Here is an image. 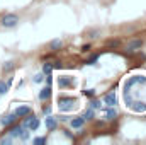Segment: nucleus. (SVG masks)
<instances>
[{
	"label": "nucleus",
	"instance_id": "1",
	"mask_svg": "<svg viewBox=\"0 0 146 145\" xmlns=\"http://www.w3.org/2000/svg\"><path fill=\"white\" fill-rule=\"evenodd\" d=\"M9 135H10L12 138H15V137H21L22 140H26V138L29 137V133L26 132V128H24L22 125H15V126H12V128L9 130Z\"/></svg>",
	"mask_w": 146,
	"mask_h": 145
},
{
	"label": "nucleus",
	"instance_id": "2",
	"mask_svg": "<svg viewBox=\"0 0 146 145\" xmlns=\"http://www.w3.org/2000/svg\"><path fill=\"white\" fill-rule=\"evenodd\" d=\"M22 126L24 128H27V130H31V132H34L39 128V119H37L34 114H27V118H24V123H22Z\"/></svg>",
	"mask_w": 146,
	"mask_h": 145
},
{
	"label": "nucleus",
	"instance_id": "3",
	"mask_svg": "<svg viewBox=\"0 0 146 145\" xmlns=\"http://www.w3.org/2000/svg\"><path fill=\"white\" fill-rule=\"evenodd\" d=\"M17 22H19V17H17L15 14H5V15L0 19V24H2L3 28H14Z\"/></svg>",
	"mask_w": 146,
	"mask_h": 145
},
{
	"label": "nucleus",
	"instance_id": "4",
	"mask_svg": "<svg viewBox=\"0 0 146 145\" xmlns=\"http://www.w3.org/2000/svg\"><path fill=\"white\" fill-rule=\"evenodd\" d=\"M75 99L73 97H60V101H58V108L60 111H72L73 106H75Z\"/></svg>",
	"mask_w": 146,
	"mask_h": 145
},
{
	"label": "nucleus",
	"instance_id": "5",
	"mask_svg": "<svg viewBox=\"0 0 146 145\" xmlns=\"http://www.w3.org/2000/svg\"><path fill=\"white\" fill-rule=\"evenodd\" d=\"M145 82H146V77H143V75H134V77H131V79L126 82L124 89H126V92H129L133 85H136V84H145Z\"/></svg>",
	"mask_w": 146,
	"mask_h": 145
},
{
	"label": "nucleus",
	"instance_id": "6",
	"mask_svg": "<svg viewBox=\"0 0 146 145\" xmlns=\"http://www.w3.org/2000/svg\"><path fill=\"white\" fill-rule=\"evenodd\" d=\"M104 104H107V106H115V104H117V97H115L114 91H112V92H107V94L104 96Z\"/></svg>",
	"mask_w": 146,
	"mask_h": 145
},
{
	"label": "nucleus",
	"instance_id": "7",
	"mask_svg": "<svg viewBox=\"0 0 146 145\" xmlns=\"http://www.w3.org/2000/svg\"><path fill=\"white\" fill-rule=\"evenodd\" d=\"M15 119H17V116H15V113H12V114H7V116H3V118L0 119V123H2L3 126H10L12 123H15Z\"/></svg>",
	"mask_w": 146,
	"mask_h": 145
},
{
	"label": "nucleus",
	"instance_id": "8",
	"mask_svg": "<svg viewBox=\"0 0 146 145\" xmlns=\"http://www.w3.org/2000/svg\"><path fill=\"white\" fill-rule=\"evenodd\" d=\"M129 106H131L133 111H136V113H145L146 111V103H141V101H136V103L133 101Z\"/></svg>",
	"mask_w": 146,
	"mask_h": 145
},
{
	"label": "nucleus",
	"instance_id": "9",
	"mask_svg": "<svg viewBox=\"0 0 146 145\" xmlns=\"http://www.w3.org/2000/svg\"><path fill=\"white\" fill-rule=\"evenodd\" d=\"M141 46H143V39H133L127 43V51H136Z\"/></svg>",
	"mask_w": 146,
	"mask_h": 145
},
{
	"label": "nucleus",
	"instance_id": "10",
	"mask_svg": "<svg viewBox=\"0 0 146 145\" xmlns=\"http://www.w3.org/2000/svg\"><path fill=\"white\" fill-rule=\"evenodd\" d=\"M31 113V106H19L15 109V116L17 118H22V116H27Z\"/></svg>",
	"mask_w": 146,
	"mask_h": 145
},
{
	"label": "nucleus",
	"instance_id": "11",
	"mask_svg": "<svg viewBox=\"0 0 146 145\" xmlns=\"http://www.w3.org/2000/svg\"><path fill=\"white\" fill-rule=\"evenodd\" d=\"M56 126H58V123H56V118H53V116H48V118H46V128H48L49 132H54V130H56Z\"/></svg>",
	"mask_w": 146,
	"mask_h": 145
},
{
	"label": "nucleus",
	"instance_id": "12",
	"mask_svg": "<svg viewBox=\"0 0 146 145\" xmlns=\"http://www.w3.org/2000/svg\"><path fill=\"white\" fill-rule=\"evenodd\" d=\"M72 84H73L72 77H60V79H58V85H60V87H68V85H72Z\"/></svg>",
	"mask_w": 146,
	"mask_h": 145
},
{
	"label": "nucleus",
	"instance_id": "13",
	"mask_svg": "<svg viewBox=\"0 0 146 145\" xmlns=\"http://www.w3.org/2000/svg\"><path fill=\"white\" fill-rule=\"evenodd\" d=\"M83 123H85V119H83L82 116H78V118H73L72 121H70L72 128H82V126H83Z\"/></svg>",
	"mask_w": 146,
	"mask_h": 145
},
{
	"label": "nucleus",
	"instance_id": "14",
	"mask_svg": "<svg viewBox=\"0 0 146 145\" xmlns=\"http://www.w3.org/2000/svg\"><path fill=\"white\" fill-rule=\"evenodd\" d=\"M106 116H107L109 121H114V119L117 118V111H115V108H114V106H109L107 113H106Z\"/></svg>",
	"mask_w": 146,
	"mask_h": 145
},
{
	"label": "nucleus",
	"instance_id": "15",
	"mask_svg": "<svg viewBox=\"0 0 146 145\" xmlns=\"http://www.w3.org/2000/svg\"><path fill=\"white\" fill-rule=\"evenodd\" d=\"M49 96H51V87H49V85H48V87H44V89L39 92V99H42V101H44V99H48Z\"/></svg>",
	"mask_w": 146,
	"mask_h": 145
},
{
	"label": "nucleus",
	"instance_id": "16",
	"mask_svg": "<svg viewBox=\"0 0 146 145\" xmlns=\"http://www.w3.org/2000/svg\"><path fill=\"white\" fill-rule=\"evenodd\" d=\"M49 46H51V50H53V51H58V50L63 46V43H61V39H53Z\"/></svg>",
	"mask_w": 146,
	"mask_h": 145
},
{
	"label": "nucleus",
	"instance_id": "17",
	"mask_svg": "<svg viewBox=\"0 0 146 145\" xmlns=\"http://www.w3.org/2000/svg\"><path fill=\"white\" fill-rule=\"evenodd\" d=\"M10 82H12V80H9V82H3V80H0V94H5V92L9 91V85H10Z\"/></svg>",
	"mask_w": 146,
	"mask_h": 145
},
{
	"label": "nucleus",
	"instance_id": "18",
	"mask_svg": "<svg viewBox=\"0 0 146 145\" xmlns=\"http://www.w3.org/2000/svg\"><path fill=\"white\" fill-rule=\"evenodd\" d=\"M94 114H95V113H94V109L90 108V109H87V111L83 113V116H82V118H83L85 121H88V119H94Z\"/></svg>",
	"mask_w": 146,
	"mask_h": 145
},
{
	"label": "nucleus",
	"instance_id": "19",
	"mask_svg": "<svg viewBox=\"0 0 146 145\" xmlns=\"http://www.w3.org/2000/svg\"><path fill=\"white\" fill-rule=\"evenodd\" d=\"M53 68H54V67H53L51 63H44V65H42V73H44V75H49V73L53 72Z\"/></svg>",
	"mask_w": 146,
	"mask_h": 145
},
{
	"label": "nucleus",
	"instance_id": "20",
	"mask_svg": "<svg viewBox=\"0 0 146 145\" xmlns=\"http://www.w3.org/2000/svg\"><path fill=\"white\" fill-rule=\"evenodd\" d=\"M14 62H7L5 65H3V72H10V70H14Z\"/></svg>",
	"mask_w": 146,
	"mask_h": 145
},
{
	"label": "nucleus",
	"instance_id": "21",
	"mask_svg": "<svg viewBox=\"0 0 146 145\" xmlns=\"http://www.w3.org/2000/svg\"><path fill=\"white\" fill-rule=\"evenodd\" d=\"M90 108L92 109H100L102 104H100V101H95V99H94V101H90Z\"/></svg>",
	"mask_w": 146,
	"mask_h": 145
},
{
	"label": "nucleus",
	"instance_id": "22",
	"mask_svg": "<svg viewBox=\"0 0 146 145\" xmlns=\"http://www.w3.org/2000/svg\"><path fill=\"white\" fill-rule=\"evenodd\" d=\"M97 58H99V55H92V56H90V58H88L85 63H87V65H94V63L97 62Z\"/></svg>",
	"mask_w": 146,
	"mask_h": 145
},
{
	"label": "nucleus",
	"instance_id": "23",
	"mask_svg": "<svg viewBox=\"0 0 146 145\" xmlns=\"http://www.w3.org/2000/svg\"><path fill=\"white\" fill-rule=\"evenodd\" d=\"M94 94H95V91H94V89H85V91H83V96H88V97H92Z\"/></svg>",
	"mask_w": 146,
	"mask_h": 145
},
{
	"label": "nucleus",
	"instance_id": "24",
	"mask_svg": "<svg viewBox=\"0 0 146 145\" xmlns=\"http://www.w3.org/2000/svg\"><path fill=\"white\" fill-rule=\"evenodd\" d=\"M12 140V137L9 135V137H3V138H0V145H5V144H9Z\"/></svg>",
	"mask_w": 146,
	"mask_h": 145
},
{
	"label": "nucleus",
	"instance_id": "25",
	"mask_svg": "<svg viewBox=\"0 0 146 145\" xmlns=\"http://www.w3.org/2000/svg\"><path fill=\"white\" fill-rule=\"evenodd\" d=\"M42 79H44V77H42V73H37V75H34V82H36V84L42 82Z\"/></svg>",
	"mask_w": 146,
	"mask_h": 145
},
{
	"label": "nucleus",
	"instance_id": "26",
	"mask_svg": "<svg viewBox=\"0 0 146 145\" xmlns=\"http://www.w3.org/2000/svg\"><path fill=\"white\" fill-rule=\"evenodd\" d=\"M34 144L39 145V144H46V138H42V137H39V138H34Z\"/></svg>",
	"mask_w": 146,
	"mask_h": 145
},
{
	"label": "nucleus",
	"instance_id": "27",
	"mask_svg": "<svg viewBox=\"0 0 146 145\" xmlns=\"http://www.w3.org/2000/svg\"><path fill=\"white\" fill-rule=\"evenodd\" d=\"M109 46H110V48H112V46H114V48H115V46H119V41H109Z\"/></svg>",
	"mask_w": 146,
	"mask_h": 145
},
{
	"label": "nucleus",
	"instance_id": "28",
	"mask_svg": "<svg viewBox=\"0 0 146 145\" xmlns=\"http://www.w3.org/2000/svg\"><path fill=\"white\" fill-rule=\"evenodd\" d=\"M42 113H44V114H49V113H51V108H48V106H44V108H42Z\"/></svg>",
	"mask_w": 146,
	"mask_h": 145
},
{
	"label": "nucleus",
	"instance_id": "29",
	"mask_svg": "<svg viewBox=\"0 0 146 145\" xmlns=\"http://www.w3.org/2000/svg\"><path fill=\"white\" fill-rule=\"evenodd\" d=\"M88 50H90V44H83L82 46V51H88Z\"/></svg>",
	"mask_w": 146,
	"mask_h": 145
},
{
	"label": "nucleus",
	"instance_id": "30",
	"mask_svg": "<svg viewBox=\"0 0 146 145\" xmlns=\"http://www.w3.org/2000/svg\"><path fill=\"white\" fill-rule=\"evenodd\" d=\"M97 34H99V31H92L90 33V38H97Z\"/></svg>",
	"mask_w": 146,
	"mask_h": 145
}]
</instances>
